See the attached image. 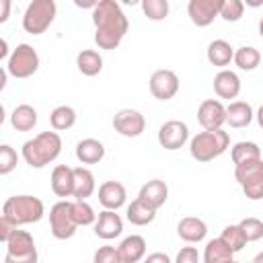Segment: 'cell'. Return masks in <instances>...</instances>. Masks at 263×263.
<instances>
[{
	"mask_svg": "<svg viewBox=\"0 0 263 263\" xmlns=\"http://www.w3.org/2000/svg\"><path fill=\"white\" fill-rule=\"evenodd\" d=\"M214 90L220 99H236L238 92H240V78L236 72L232 70H220L216 76H214Z\"/></svg>",
	"mask_w": 263,
	"mask_h": 263,
	"instance_id": "ac0fdd59",
	"label": "cell"
},
{
	"mask_svg": "<svg viewBox=\"0 0 263 263\" xmlns=\"http://www.w3.org/2000/svg\"><path fill=\"white\" fill-rule=\"evenodd\" d=\"M14 228H16V226H14L8 218H4V216H2V218H0V240H2V242H6Z\"/></svg>",
	"mask_w": 263,
	"mask_h": 263,
	"instance_id": "60d3db41",
	"label": "cell"
},
{
	"mask_svg": "<svg viewBox=\"0 0 263 263\" xmlns=\"http://www.w3.org/2000/svg\"><path fill=\"white\" fill-rule=\"evenodd\" d=\"M177 234L185 240V242H201L208 234V224L201 218L195 216H185L179 220L177 224Z\"/></svg>",
	"mask_w": 263,
	"mask_h": 263,
	"instance_id": "d6986e66",
	"label": "cell"
},
{
	"mask_svg": "<svg viewBox=\"0 0 263 263\" xmlns=\"http://www.w3.org/2000/svg\"><path fill=\"white\" fill-rule=\"evenodd\" d=\"M49 228H51V234L58 240H66V238L74 236L78 224H76L74 214H72V201L60 199L58 203L51 205V210H49Z\"/></svg>",
	"mask_w": 263,
	"mask_h": 263,
	"instance_id": "9c48e42d",
	"label": "cell"
},
{
	"mask_svg": "<svg viewBox=\"0 0 263 263\" xmlns=\"http://www.w3.org/2000/svg\"><path fill=\"white\" fill-rule=\"evenodd\" d=\"M121 4H125V6H136V4H140L142 0H119Z\"/></svg>",
	"mask_w": 263,
	"mask_h": 263,
	"instance_id": "c3c4849f",
	"label": "cell"
},
{
	"mask_svg": "<svg viewBox=\"0 0 263 263\" xmlns=\"http://www.w3.org/2000/svg\"><path fill=\"white\" fill-rule=\"evenodd\" d=\"M177 263H197L199 261V253L195 247H183L179 253H177Z\"/></svg>",
	"mask_w": 263,
	"mask_h": 263,
	"instance_id": "ab89813d",
	"label": "cell"
},
{
	"mask_svg": "<svg viewBox=\"0 0 263 263\" xmlns=\"http://www.w3.org/2000/svg\"><path fill=\"white\" fill-rule=\"evenodd\" d=\"M253 121V109L245 101H232L226 107V123L230 127H247Z\"/></svg>",
	"mask_w": 263,
	"mask_h": 263,
	"instance_id": "4316f807",
	"label": "cell"
},
{
	"mask_svg": "<svg viewBox=\"0 0 263 263\" xmlns=\"http://www.w3.org/2000/svg\"><path fill=\"white\" fill-rule=\"evenodd\" d=\"M208 62L216 68H224L228 66L232 60H234V49L228 41L224 39H214L210 45H208Z\"/></svg>",
	"mask_w": 263,
	"mask_h": 263,
	"instance_id": "cb8c5ba5",
	"label": "cell"
},
{
	"mask_svg": "<svg viewBox=\"0 0 263 263\" xmlns=\"http://www.w3.org/2000/svg\"><path fill=\"white\" fill-rule=\"evenodd\" d=\"M117 210H103L99 216H97V222H95V234L103 240H111V238H117L121 232H123V220L119 214H115Z\"/></svg>",
	"mask_w": 263,
	"mask_h": 263,
	"instance_id": "9a60e30c",
	"label": "cell"
},
{
	"mask_svg": "<svg viewBox=\"0 0 263 263\" xmlns=\"http://www.w3.org/2000/svg\"><path fill=\"white\" fill-rule=\"evenodd\" d=\"M146 127V119L138 109H119L113 117V129L123 138H138Z\"/></svg>",
	"mask_w": 263,
	"mask_h": 263,
	"instance_id": "30bf717a",
	"label": "cell"
},
{
	"mask_svg": "<svg viewBox=\"0 0 263 263\" xmlns=\"http://www.w3.org/2000/svg\"><path fill=\"white\" fill-rule=\"evenodd\" d=\"M232 62H234L240 70L251 72V70H255V68L259 66L261 53H259V49L253 47V45H242V47H238V49L234 51V60H232Z\"/></svg>",
	"mask_w": 263,
	"mask_h": 263,
	"instance_id": "4dcf8cb0",
	"label": "cell"
},
{
	"mask_svg": "<svg viewBox=\"0 0 263 263\" xmlns=\"http://www.w3.org/2000/svg\"><path fill=\"white\" fill-rule=\"evenodd\" d=\"M232 162L240 164L245 160H253V158H261V148L255 142H236L230 150Z\"/></svg>",
	"mask_w": 263,
	"mask_h": 263,
	"instance_id": "1f68e13d",
	"label": "cell"
},
{
	"mask_svg": "<svg viewBox=\"0 0 263 263\" xmlns=\"http://www.w3.org/2000/svg\"><path fill=\"white\" fill-rule=\"evenodd\" d=\"M242 12H245V2L242 0H222V4H220V16L228 23L240 21Z\"/></svg>",
	"mask_w": 263,
	"mask_h": 263,
	"instance_id": "d590c367",
	"label": "cell"
},
{
	"mask_svg": "<svg viewBox=\"0 0 263 263\" xmlns=\"http://www.w3.org/2000/svg\"><path fill=\"white\" fill-rule=\"evenodd\" d=\"M125 218L134 224V226H146L156 218V208L150 205L148 201H144L142 197H136L127 210H125Z\"/></svg>",
	"mask_w": 263,
	"mask_h": 263,
	"instance_id": "603a6c76",
	"label": "cell"
},
{
	"mask_svg": "<svg viewBox=\"0 0 263 263\" xmlns=\"http://www.w3.org/2000/svg\"><path fill=\"white\" fill-rule=\"evenodd\" d=\"M39 68V53L29 43H18L6 60V70L14 78H29Z\"/></svg>",
	"mask_w": 263,
	"mask_h": 263,
	"instance_id": "ba28073f",
	"label": "cell"
},
{
	"mask_svg": "<svg viewBox=\"0 0 263 263\" xmlns=\"http://www.w3.org/2000/svg\"><path fill=\"white\" fill-rule=\"evenodd\" d=\"M62 152V138L58 132H41L33 140H27L21 148L25 162L31 168H43L53 162Z\"/></svg>",
	"mask_w": 263,
	"mask_h": 263,
	"instance_id": "7a4b0ae2",
	"label": "cell"
},
{
	"mask_svg": "<svg viewBox=\"0 0 263 263\" xmlns=\"http://www.w3.org/2000/svg\"><path fill=\"white\" fill-rule=\"evenodd\" d=\"M187 140H189V127L179 119L164 121L158 129V144L164 150H179L187 144Z\"/></svg>",
	"mask_w": 263,
	"mask_h": 263,
	"instance_id": "8fae6325",
	"label": "cell"
},
{
	"mask_svg": "<svg viewBox=\"0 0 263 263\" xmlns=\"http://www.w3.org/2000/svg\"><path fill=\"white\" fill-rule=\"evenodd\" d=\"M103 0H74V4L78 8H95L97 4H101Z\"/></svg>",
	"mask_w": 263,
	"mask_h": 263,
	"instance_id": "ee69618b",
	"label": "cell"
},
{
	"mask_svg": "<svg viewBox=\"0 0 263 263\" xmlns=\"http://www.w3.org/2000/svg\"><path fill=\"white\" fill-rule=\"evenodd\" d=\"M10 125L16 129V132H31L35 125H37V111L35 107L23 103V105H16L10 113Z\"/></svg>",
	"mask_w": 263,
	"mask_h": 263,
	"instance_id": "d4e9b609",
	"label": "cell"
},
{
	"mask_svg": "<svg viewBox=\"0 0 263 263\" xmlns=\"http://www.w3.org/2000/svg\"><path fill=\"white\" fill-rule=\"evenodd\" d=\"M220 4L222 0H189L187 14L195 27H208L220 16Z\"/></svg>",
	"mask_w": 263,
	"mask_h": 263,
	"instance_id": "4fadbf2b",
	"label": "cell"
},
{
	"mask_svg": "<svg viewBox=\"0 0 263 263\" xmlns=\"http://www.w3.org/2000/svg\"><path fill=\"white\" fill-rule=\"evenodd\" d=\"M58 14L55 0H31L23 14V29L31 35H41L49 29Z\"/></svg>",
	"mask_w": 263,
	"mask_h": 263,
	"instance_id": "8992f818",
	"label": "cell"
},
{
	"mask_svg": "<svg viewBox=\"0 0 263 263\" xmlns=\"http://www.w3.org/2000/svg\"><path fill=\"white\" fill-rule=\"evenodd\" d=\"M148 84H150L152 97L158 99V101H168L179 92V76L173 70H166V68L156 70L150 76Z\"/></svg>",
	"mask_w": 263,
	"mask_h": 263,
	"instance_id": "7c38bea8",
	"label": "cell"
},
{
	"mask_svg": "<svg viewBox=\"0 0 263 263\" xmlns=\"http://www.w3.org/2000/svg\"><path fill=\"white\" fill-rule=\"evenodd\" d=\"M245 236H247V242H255V240H261L263 238V220L259 218H245L238 222Z\"/></svg>",
	"mask_w": 263,
	"mask_h": 263,
	"instance_id": "8d00e7d4",
	"label": "cell"
},
{
	"mask_svg": "<svg viewBox=\"0 0 263 263\" xmlns=\"http://www.w3.org/2000/svg\"><path fill=\"white\" fill-rule=\"evenodd\" d=\"M43 214H45L43 201L33 195H12L2 205V216L8 218L14 226L39 222Z\"/></svg>",
	"mask_w": 263,
	"mask_h": 263,
	"instance_id": "277c9868",
	"label": "cell"
},
{
	"mask_svg": "<svg viewBox=\"0 0 263 263\" xmlns=\"http://www.w3.org/2000/svg\"><path fill=\"white\" fill-rule=\"evenodd\" d=\"M257 123L263 127V105L259 107V111H257Z\"/></svg>",
	"mask_w": 263,
	"mask_h": 263,
	"instance_id": "7dc6e473",
	"label": "cell"
},
{
	"mask_svg": "<svg viewBox=\"0 0 263 263\" xmlns=\"http://www.w3.org/2000/svg\"><path fill=\"white\" fill-rule=\"evenodd\" d=\"M140 4L150 21H164L168 16V0H142Z\"/></svg>",
	"mask_w": 263,
	"mask_h": 263,
	"instance_id": "e575fe53",
	"label": "cell"
},
{
	"mask_svg": "<svg viewBox=\"0 0 263 263\" xmlns=\"http://www.w3.org/2000/svg\"><path fill=\"white\" fill-rule=\"evenodd\" d=\"M72 214L78 226H90L97 222V214L92 210V205L86 199H76L72 201Z\"/></svg>",
	"mask_w": 263,
	"mask_h": 263,
	"instance_id": "836d02e7",
	"label": "cell"
},
{
	"mask_svg": "<svg viewBox=\"0 0 263 263\" xmlns=\"http://www.w3.org/2000/svg\"><path fill=\"white\" fill-rule=\"evenodd\" d=\"M247 6H251V8H259V6H263V0H242Z\"/></svg>",
	"mask_w": 263,
	"mask_h": 263,
	"instance_id": "bcb514c9",
	"label": "cell"
},
{
	"mask_svg": "<svg viewBox=\"0 0 263 263\" xmlns=\"http://www.w3.org/2000/svg\"><path fill=\"white\" fill-rule=\"evenodd\" d=\"M49 123L55 132H66L76 123V111L70 105H60L49 113Z\"/></svg>",
	"mask_w": 263,
	"mask_h": 263,
	"instance_id": "f546056e",
	"label": "cell"
},
{
	"mask_svg": "<svg viewBox=\"0 0 263 263\" xmlns=\"http://www.w3.org/2000/svg\"><path fill=\"white\" fill-rule=\"evenodd\" d=\"M76 66L84 76H97L103 70V58L95 49H82L76 55Z\"/></svg>",
	"mask_w": 263,
	"mask_h": 263,
	"instance_id": "f1b7e54d",
	"label": "cell"
},
{
	"mask_svg": "<svg viewBox=\"0 0 263 263\" xmlns=\"http://www.w3.org/2000/svg\"><path fill=\"white\" fill-rule=\"evenodd\" d=\"M16 162H18V154L14 148H10L8 144H2L0 146V175H8L16 168Z\"/></svg>",
	"mask_w": 263,
	"mask_h": 263,
	"instance_id": "74e56055",
	"label": "cell"
},
{
	"mask_svg": "<svg viewBox=\"0 0 263 263\" xmlns=\"http://www.w3.org/2000/svg\"><path fill=\"white\" fill-rule=\"evenodd\" d=\"M49 183H51V191H53L58 197L66 199V197L74 195V168H70V166H66V164L53 166Z\"/></svg>",
	"mask_w": 263,
	"mask_h": 263,
	"instance_id": "2e32d148",
	"label": "cell"
},
{
	"mask_svg": "<svg viewBox=\"0 0 263 263\" xmlns=\"http://www.w3.org/2000/svg\"><path fill=\"white\" fill-rule=\"evenodd\" d=\"M220 238H222L234 253H238V251H242V249L247 247V236H245L240 224H228V226L222 230Z\"/></svg>",
	"mask_w": 263,
	"mask_h": 263,
	"instance_id": "d6a6232c",
	"label": "cell"
},
{
	"mask_svg": "<svg viewBox=\"0 0 263 263\" xmlns=\"http://www.w3.org/2000/svg\"><path fill=\"white\" fill-rule=\"evenodd\" d=\"M10 16V0H0V23H6Z\"/></svg>",
	"mask_w": 263,
	"mask_h": 263,
	"instance_id": "7bdbcfd3",
	"label": "cell"
},
{
	"mask_svg": "<svg viewBox=\"0 0 263 263\" xmlns=\"http://www.w3.org/2000/svg\"><path fill=\"white\" fill-rule=\"evenodd\" d=\"M6 55H8V43H6V39H2V49H0V60H6Z\"/></svg>",
	"mask_w": 263,
	"mask_h": 263,
	"instance_id": "f6af8a7d",
	"label": "cell"
},
{
	"mask_svg": "<svg viewBox=\"0 0 263 263\" xmlns=\"http://www.w3.org/2000/svg\"><path fill=\"white\" fill-rule=\"evenodd\" d=\"M234 179L242 187L247 199H263V158H253L234 164Z\"/></svg>",
	"mask_w": 263,
	"mask_h": 263,
	"instance_id": "5b68a950",
	"label": "cell"
},
{
	"mask_svg": "<svg viewBox=\"0 0 263 263\" xmlns=\"http://www.w3.org/2000/svg\"><path fill=\"white\" fill-rule=\"evenodd\" d=\"M197 121L203 129H220L226 123V107L218 99H205L197 109Z\"/></svg>",
	"mask_w": 263,
	"mask_h": 263,
	"instance_id": "5bb4252c",
	"label": "cell"
},
{
	"mask_svg": "<svg viewBox=\"0 0 263 263\" xmlns=\"http://www.w3.org/2000/svg\"><path fill=\"white\" fill-rule=\"evenodd\" d=\"M201 259H203L205 263H230V261L234 259V251L218 236V238L208 240Z\"/></svg>",
	"mask_w": 263,
	"mask_h": 263,
	"instance_id": "484cf974",
	"label": "cell"
},
{
	"mask_svg": "<svg viewBox=\"0 0 263 263\" xmlns=\"http://www.w3.org/2000/svg\"><path fill=\"white\" fill-rule=\"evenodd\" d=\"M4 245H6L4 263H35L37 261L35 240L27 230H18L16 226Z\"/></svg>",
	"mask_w": 263,
	"mask_h": 263,
	"instance_id": "52a82bcc",
	"label": "cell"
},
{
	"mask_svg": "<svg viewBox=\"0 0 263 263\" xmlns=\"http://www.w3.org/2000/svg\"><path fill=\"white\" fill-rule=\"evenodd\" d=\"M253 263H263V253H257V255L253 257Z\"/></svg>",
	"mask_w": 263,
	"mask_h": 263,
	"instance_id": "681fc988",
	"label": "cell"
},
{
	"mask_svg": "<svg viewBox=\"0 0 263 263\" xmlns=\"http://www.w3.org/2000/svg\"><path fill=\"white\" fill-rule=\"evenodd\" d=\"M230 146L228 134L220 129H203L195 134L189 142V152L197 162H210L218 156H222Z\"/></svg>",
	"mask_w": 263,
	"mask_h": 263,
	"instance_id": "3957f363",
	"label": "cell"
},
{
	"mask_svg": "<svg viewBox=\"0 0 263 263\" xmlns=\"http://www.w3.org/2000/svg\"><path fill=\"white\" fill-rule=\"evenodd\" d=\"M119 249V257L121 263H138L146 257V240L140 234H129L121 240Z\"/></svg>",
	"mask_w": 263,
	"mask_h": 263,
	"instance_id": "ffe728a7",
	"label": "cell"
},
{
	"mask_svg": "<svg viewBox=\"0 0 263 263\" xmlns=\"http://www.w3.org/2000/svg\"><path fill=\"white\" fill-rule=\"evenodd\" d=\"M138 197H142L144 201H148L150 205H154V208L158 210V208H162V205L166 203V199H168V187H166L164 181L152 179V181H148V183H144V185L140 187Z\"/></svg>",
	"mask_w": 263,
	"mask_h": 263,
	"instance_id": "7402d4cb",
	"label": "cell"
},
{
	"mask_svg": "<svg viewBox=\"0 0 263 263\" xmlns=\"http://www.w3.org/2000/svg\"><path fill=\"white\" fill-rule=\"evenodd\" d=\"M76 158L82 164H97L105 158V146L103 142L95 138H84L76 144Z\"/></svg>",
	"mask_w": 263,
	"mask_h": 263,
	"instance_id": "44dd1931",
	"label": "cell"
},
{
	"mask_svg": "<svg viewBox=\"0 0 263 263\" xmlns=\"http://www.w3.org/2000/svg\"><path fill=\"white\" fill-rule=\"evenodd\" d=\"M95 175L86 166H76L74 168V195L76 199H86L95 193Z\"/></svg>",
	"mask_w": 263,
	"mask_h": 263,
	"instance_id": "83f0119b",
	"label": "cell"
},
{
	"mask_svg": "<svg viewBox=\"0 0 263 263\" xmlns=\"http://www.w3.org/2000/svg\"><path fill=\"white\" fill-rule=\"evenodd\" d=\"M125 187L119 181H105L99 187V203L107 210H119L121 205H125Z\"/></svg>",
	"mask_w": 263,
	"mask_h": 263,
	"instance_id": "e0dca14e",
	"label": "cell"
},
{
	"mask_svg": "<svg viewBox=\"0 0 263 263\" xmlns=\"http://www.w3.org/2000/svg\"><path fill=\"white\" fill-rule=\"evenodd\" d=\"M259 35L263 37V16H261V21H259Z\"/></svg>",
	"mask_w": 263,
	"mask_h": 263,
	"instance_id": "f907efd6",
	"label": "cell"
},
{
	"mask_svg": "<svg viewBox=\"0 0 263 263\" xmlns=\"http://www.w3.org/2000/svg\"><path fill=\"white\" fill-rule=\"evenodd\" d=\"M95 263H121V257H119V249L115 247H101L97 253H95Z\"/></svg>",
	"mask_w": 263,
	"mask_h": 263,
	"instance_id": "f35d334b",
	"label": "cell"
},
{
	"mask_svg": "<svg viewBox=\"0 0 263 263\" xmlns=\"http://www.w3.org/2000/svg\"><path fill=\"white\" fill-rule=\"evenodd\" d=\"M92 23H95V43L101 49H115L127 29V16L121 10L117 0H103L92 8Z\"/></svg>",
	"mask_w": 263,
	"mask_h": 263,
	"instance_id": "6da1fadb",
	"label": "cell"
},
{
	"mask_svg": "<svg viewBox=\"0 0 263 263\" xmlns=\"http://www.w3.org/2000/svg\"><path fill=\"white\" fill-rule=\"evenodd\" d=\"M148 263H171V257L166 253H152L146 257Z\"/></svg>",
	"mask_w": 263,
	"mask_h": 263,
	"instance_id": "b9f144b4",
	"label": "cell"
}]
</instances>
